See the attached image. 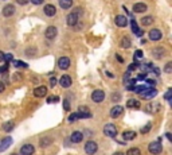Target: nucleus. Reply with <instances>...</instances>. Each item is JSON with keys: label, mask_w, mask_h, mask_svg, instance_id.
<instances>
[{"label": "nucleus", "mask_w": 172, "mask_h": 155, "mask_svg": "<svg viewBox=\"0 0 172 155\" xmlns=\"http://www.w3.org/2000/svg\"><path fill=\"white\" fill-rule=\"evenodd\" d=\"M81 10H78V11H74L71 12V14L67 15L66 18V22L69 26H77L78 25V20H79V15H81Z\"/></svg>", "instance_id": "obj_1"}, {"label": "nucleus", "mask_w": 172, "mask_h": 155, "mask_svg": "<svg viewBox=\"0 0 172 155\" xmlns=\"http://www.w3.org/2000/svg\"><path fill=\"white\" fill-rule=\"evenodd\" d=\"M139 95H140V97L144 98V100H149V98H153L156 95H157V90H156L155 88H145V89L141 90Z\"/></svg>", "instance_id": "obj_2"}, {"label": "nucleus", "mask_w": 172, "mask_h": 155, "mask_svg": "<svg viewBox=\"0 0 172 155\" xmlns=\"http://www.w3.org/2000/svg\"><path fill=\"white\" fill-rule=\"evenodd\" d=\"M148 151L153 155H159L163 151V144H161L160 142H152V143H149V146H148Z\"/></svg>", "instance_id": "obj_3"}, {"label": "nucleus", "mask_w": 172, "mask_h": 155, "mask_svg": "<svg viewBox=\"0 0 172 155\" xmlns=\"http://www.w3.org/2000/svg\"><path fill=\"white\" fill-rule=\"evenodd\" d=\"M97 150H98V144H97L96 142H93V140L86 142V144H85V152L87 155H94L97 152Z\"/></svg>", "instance_id": "obj_4"}, {"label": "nucleus", "mask_w": 172, "mask_h": 155, "mask_svg": "<svg viewBox=\"0 0 172 155\" xmlns=\"http://www.w3.org/2000/svg\"><path fill=\"white\" fill-rule=\"evenodd\" d=\"M104 133L109 138H116L117 135V128H116L114 124H106L104 127Z\"/></svg>", "instance_id": "obj_5"}, {"label": "nucleus", "mask_w": 172, "mask_h": 155, "mask_svg": "<svg viewBox=\"0 0 172 155\" xmlns=\"http://www.w3.org/2000/svg\"><path fill=\"white\" fill-rule=\"evenodd\" d=\"M56 34H58V30H56L55 26H48V27L46 28V31H44V37L47 39H50V41L55 38Z\"/></svg>", "instance_id": "obj_6"}, {"label": "nucleus", "mask_w": 172, "mask_h": 155, "mask_svg": "<svg viewBox=\"0 0 172 155\" xmlns=\"http://www.w3.org/2000/svg\"><path fill=\"white\" fill-rule=\"evenodd\" d=\"M34 151H35V147L30 143H27V144H24V146L20 147V155H32Z\"/></svg>", "instance_id": "obj_7"}, {"label": "nucleus", "mask_w": 172, "mask_h": 155, "mask_svg": "<svg viewBox=\"0 0 172 155\" xmlns=\"http://www.w3.org/2000/svg\"><path fill=\"white\" fill-rule=\"evenodd\" d=\"M105 98V93L102 92V90H94L93 93H91V100L94 101V103H101V101H104Z\"/></svg>", "instance_id": "obj_8"}, {"label": "nucleus", "mask_w": 172, "mask_h": 155, "mask_svg": "<svg viewBox=\"0 0 172 155\" xmlns=\"http://www.w3.org/2000/svg\"><path fill=\"white\" fill-rule=\"evenodd\" d=\"M122 113H124V108L121 105H114L110 109V117H113V119H117V117L121 116Z\"/></svg>", "instance_id": "obj_9"}, {"label": "nucleus", "mask_w": 172, "mask_h": 155, "mask_svg": "<svg viewBox=\"0 0 172 155\" xmlns=\"http://www.w3.org/2000/svg\"><path fill=\"white\" fill-rule=\"evenodd\" d=\"M58 66H59V69H62V70H66V69H69V66H70V58L69 57H61L58 60Z\"/></svg>", "instance_id": "obj_10"}, {"label": "nucleus", "mask_w": 172, "mask_h": 155, "mask_svg": "<svg viewBox=\"0 0 172 155\" xmlns=\"http://www.w3.org/2000/svg\"><path fill=\"white\" fill-rule=\"evenodd\" d=\"M161 37H163V34H161V31L159 30V28H152V30L149 31V39L150 41H160Z\"/></svg>", "instance_id": "obj_11"}, {"label": "nucleus", "mask_w": 172, "mask_h": 155, "mask_svg": "<svg viewBox=\"0 0 172 155\" xmlns=\"http://www.w3.org/2000/svg\"><path fill=\"white\" fill-rule=\"evenodd\" d=\"M11 144H12V138L11 136H5L3 140H0V151H5Z\"/></svg>", "instance_id": "obj_12"}, {"label": "nucleus", "mask_w": 172, "mask_h": 155, "mask_svg": "<svg viewBox=\"0 0 172 155\" xmlns=\"http://www.w3.org/2000/svg\"><path fill=\"white\" fill-rule=\"evenodd\" d=\"M114 23L118 27H125V26L128 25V19H126V16H124V15H117V16L114 18Z\"/></svg>", "instance_id": "obj_13"}, {"label": "nucleus", "mask_w": 172, "mask_h": 155, "mask_svg": "<svg viewBox=\"0 0 172 155\" xmlns=\"http://www.w3.org/2000/svg\"><path fill=\"white\" fill-rule=\"evenodd\" d=\"M83 139V133L79 132V131H74V132L71 133V136H70V140L73 142V143H81Z\"/></svg>", "instance_id": "obj_14"}, {"label": "nucleus", "mask_w": 172, "mask_h": 155, "mask_svg": "<svg viewBox=\"0 0 172 155\" xmlns=\"http://www.w3.org/2000/svg\"><path fill=\"white\" fill-rule=\"evenodd\" d=\"M46 95H47V88L43 86V85L34 89V96H35V97H44Z\"/></svg>", "instance_id": "obj_15"}, {"label": "nucleus", "mask_w": 172, "mask_h": 155, "mask_svg": "<svg viewBox=\"0 0 172 155\" xmlns=\"http://www.w3.org/2000/svg\"><path fill=\"white\" fill-rule=\"evenodd\" d=\"M59 84H61L62 88H69L70 85H71V77L67 76V74H64V76L61 77V80H59Z\"/></svg>", "instance_id": "obj_16"}, {"label": "nucleus", "mask_w": 172, "mask_h": 155, "mask_svg": "<svg viewBox=\"0 0 172 155\" xmlns=\"http://www.w3.org/2000/svg\"><path fill=\"white\" fill-rule=\"evenodd\" d=\"M148 10V6L145 3H136L133 6V11L136 14H141V12H145Z\"/></svg>", "instance_id": "obj_17"}, {"label": "nucleus", "mask_w": 172, "mask_h": 155, "mask_svg": "<svg viewBox=\"0 0 172 155\" xmlns=\"http://www.w3.org/2000/svg\"><path fill=\"white\" fill-rule=\"evenodd\" d=\"M147 112H150V113H157L160 111V104L159 103H152V104H148L147 108H145Z\"/></svg>", "instance_id": "obj_18"}, {"label": "nucleus", "mask_w": 172, "mask_h": 155, "mask_svg": "<svg viewBox=\"0 0 172 155\" xmlns=\"http://www.w3.org/2000/svg\"><path fill=\"white\" fill-rule=\"evenodd\" d=\"M15 14V7L12 6V4H8V6H5L4 8H3V15L7 18L12 16V15Z\"/></svg>", "instance_id": "obj_19"}, {"label": "nucleus", "mask_w": 172, "mask_h": 155, "mask_svg": "<svg viewBox=\"0 0 172 155\" xmlns=\"http://www.w3.org/2000/svg\"><path fill=\"white\" fill-rule=\"evenodd\" d=\"M126 107L130 109H140V101L136 100V98H129L126 101Z\"/></svg>", "instance_id": "obj_20"}, {"label": "nucleus", "mask_w": 172, "mask_h": 155, "mask_svg": "<svg viewBox=\"0 0 172 155\" xmlns=\"http://www.w3.org/2000/svg\"><path fill=\"white\" fill-rule=\"evenodd\" d=\"M130 27H132V31H133V33L136 34L137 37H142L144 31L140 30L139 26H137V23H136V20H134V19H132V20H130Z\"/></svg>", "instance_id": "obj_21"}, {"label": "nucleus", "mask_w": 172, "mask_h": 155, "mask_svg": "<svg viewBox=\"0 0 172 155\" xmlns=\"http://www.w3.org/2000/svg\"><path fill=\"white\" fill-rule=\"evenodd\" d=\"M44 14L47 16H54L56 14V8L53 6V4H46L44 6Z\"/></svg>", "instance_id": "obj_22"}, {"label": "nucleus", "mask_w": 172, "mask_h": 155, "mask_svg": "<svg viewBox=\"0 0 172 155\" xmlns=\"http://www.w3.org/2000/svg\"><path fill=\"white\" fill-rule=\"evenodd\" d=\"M59 7L62 10H69L73 7V0H59Z\"/></svg>", "instance_id": "obj_23"}, {"label": "nucleus", "mask_w": 172, "mask_h": 155, "mask_svg": "<svg viewBox=\"0 0 172 155\" xmlns=\"http://www.w3.org/2000/svg\"><path fill=\"white\" fill-rule=\"evenodd\" d=\"M51 143H53V138L51 136H43V139H40L39 142L40 147H48Z\"/></svg>", "instance_id": "obj_24"}, {"label": "nucleus", "mask_w": 172, "mask_h": 155, "mask_svg": "<svg viewBox=\"0 0 172 155\" xmlns=\"http://www.w3.org/2000/svg\"><path fill=\"white\" fill-rule=\"evenodd\" d=\"M122 138H124V140H133V139L136 138V132H134V131H125V132L122 133Z\"/></svg>", "instance_id": "obj_25"}, {"label": "nucleus", "mask_w": 172, "mask_h": 155, "mask_svg": "<svg viewBox=\"0 0 172 155\" xmlns=\"http://www.w3.org/2000/svg\"><path fill=\"white\" fill-rule=\"evenodd\" d=\"M153 55H155L156 58H161L165 55V51H164L163 47H156V49H153Z\"/></svg>", "instance_id": "obj_26"}, {"label": "nucleus", "mask_w": 172, "mask_h": 155, "mask_svg": "<svg viewBox=\"0 0 172 155\" xmlns=\"http://www.w3.org/2000/svg\"><path fill=\"white\" fill-rule=\"evenodd\" d=\"M130 45H132L130 38H129V37H122V39H121V46H122L124 49H129Z\"/></svg>", "instance_id": "obj_27"}, {"label": "nucleus", "mask_w": 172, "mask_h": 155, "mask_svg": "<svg viewBox=\"0 0 172 155\" xmlns=\"http://www.w3.org/2000/svg\"><path fill=\"white\" fill-rule=\"evenodd\" d=\"M13 127H15V123L13 121H7V123H4L3 124V131H5V132H10V131H12L13 130Z\"/></svg>", "instance_id": "obj_28"}, {"label": "nucleus", "mask_w": 172, "mask_h": 155, "mask_svg": "<svg viewBox=\"0 0 172 155\" xmlns=\"http://www.w3.org/2000/svg\"><path fill=\"white\" fill-rule=\"evenodd\" d=\"M153 23V18L152 16H144L141 18V25L142 26H150Z\"/></svg>", "instance_id": "obj_29"}, {"label": "nucleus", "mask_w": 172, "mask_h": 155, "mask_svg": "<svg viewBox=\"0 0 172 155\" xmlns=\"http://www.w3.org/2000/svg\"><path fill=\"white\" fill-rule=\"evenodd\" d=\"M126 155H141V151L137 147H132V148H129L126 151Z\"/></svg>", "instance_id": "obj_30"}, {"label": "nucleus", "mask_w": 172, "mask_h": 155, "mask_svg": "<svg viewBox=\"0 0 172 155\" xmlns=\"http://www.w3.org/2000/svg\"><path fill=\"white\" fill-rule=\"evenodd\" d=\"M150 128H152V124H150V123H147V124H145L144 127L140 130V132H141V133H147V132H149V131H150Z\"/></svg>", "instance_id": "obj_31"}, {"label": "nucleus", "mask_w": 172, "mask_h": 155, "mask_svg": "<svg viewBox=\"0 0 172 155\" xmlns=\"http://www.w3.org/2000/svg\"><path fill=\"white\" fill-rule=\"evenodd\" d=\"M12 63L16 66V68H27V63L22 62V61H12Z\"/></svg>", "instance_id": "obj_32"}, {"label": "nucleus", "mask_w": 172, "mask_h": 155, "mask_svg": "<svg viewBox=\"0 0 172 155\" xmlns=\"http://www.w3.org/2000/svg\"><path fill=\"white\" fill-rule=\"evenodd\" d=\"M56 101H59V97L58 96H51V97L47 98V103L51 104V103H56Z\"/></svg>", "instance_id": "obj_33"}, {"label": "nucleus", "mask_w": 172, "mask_h": 155, "mask_svg": "<svg viewBox=\"0 0 172 155\" xmlns=\"http://www.w3.org/2000/svg\"><path fill=\"white\" fill-rule=\"evenodd\" d=\"M164 72H165V73H171V72H172V62H168V63H167V65H165V68H164Z\"/></svg>", "instance_id": "obj_34"}, {"label": "nucleus", "mask_w": 172, "mask_h": 155, "mask_svg": "<svg viewBox=\"0 0 172 155\" xmlns=\"http://www.w3.org/2000/svg\"><path fill=\"white\" fill-rule=\"evenodd\" d=\"M3 61H5V62H11V61H13V55L12 54H4V60Z\"/></svg>", "instance_id": "obj_35"}, {"label": "nucleus", "mask_w": 172, "mask_h": 155, "mask_svg": "<svg viewBox=\"0 0 172 155\" xmlns=\"http://www.w3.org/2000/svg\"><path fill=\"white\" fill-rule=\"evenodd\" d=\"M171 97H172V89H168V90H167V93L164 95V98L168 100V101H171Z\"/></svg>", "instance_id": "obj_36"}, {"label": "nucleus", "mask_w": 172, "mask_h": 155, "mask_svg": "<svg viewBox=\"0 0 172 155\" xmlns=\"http://www.w3.org/2000/svg\"><path fill=\"white\" fill-rule=\"evenodd\" d=\"M139 58H142V51H141V50H137V51L134 53V62H136Z\"/></svg>", "instance_id": "obj_37"}, {"label": "nucleus", "mask_w": 172, "mask_h": 155, "mask_svg": "<svg viewBox=\"0 0 172 155\" xmlns=\"http://www.w3.org/2000/svg\"><path fill=\"white\" fill-rule=\"evenodd\" d=\"M75 120H78V115H77V112L75 113H71L69 116V121H75Z\"/></svg>", "instance_id": "obj_38"}, {"label": "nucleus", "mask_w": 172, "mask_h": 155, "mask_svg": "<svg viewBox=\"0 0 172 155\" xmlns=\"http://www.w3.org/2000/svg\"><path fill=\"white\" fill-rule=\"evenodd\" d=\"M7 70H8V65H7V63H5V65H3V66H0V74L5 73Z\"/></svg>", "instance_id": "obj_39"}, {"label": "nucleus", "mask_w": 172, "mask_h": 155, "mask_svg": "<svg viewBox=\"0 0 172 155\" xmlns=\"http://www.w3.org/2000/svg\"><path fill=\"white\" fill-rule=\"evenodd\" d=\"M35 53H36V51H35V49H27L26 54H27V55H28V57H31V55H34V54H35Z\"/></svg>", "instance_id": "obj_40"}, {"label": "nucleus", "mask_w": 172, "mask_h": 155, "mask_svg": "<svg viewBox=\"0 0 172 155\" xmlns=\"http://www.w3.org/2000/svg\"><path fill=\"white\" fill-rule=\"evenodd\" d=\"M156 84V81H155V80H149V78H148L147 80V86H153V85H155Z\"/></svg>", "instance_id": "obj_41"}, {"label": "nucleus", "mask_w": 172, "mask_h": 155, "mask_svg": "<svg viewBox=\"0 0 172 155\" xmlns=\"http://www.w3.org/2000/svg\"><path fill=\"white\" fill-rule=\"evenodd\" d=\"M28 1H30V0H16V3H18V4H22V6H26Z\"/></svg>", "instance_id": "obj_42"}, {"label": "nucleus", "mask_w": 172, "mask_h": 155, "mask_svg": "<svg viewBox=\"0 0 172 155\" xmlns=\"http://www.w3.org/2000/svg\"><path fill=\"white\" fill-rule=\"evenodd\" d=\"M145 77H147V74H145V73H139L137 80H140V81H141V80H145Z\"/></svg>", "instance_id": "obj_43"}, {"label": "nucleus", "mask_w": 172, "mask_h": 155, "mask_svg": "<svg viewBox=\"0 0 172 155\" xmlns=\"http://www.w3.org/2000/svg\"><path fill=\"white\" fill-rule=\"evenodd\" d=\"M30 1H31L32 4H36V6H38V4H42L44 0H30Z\"/></svg>", "instance_id": "obj_44"}, {"label": "nucleus", "mask_w": 172, "mask_h": 155, "mask_svg": "<svg viewBox=\"0 0 172 155\" xmlns=\"http://www.w3.org/2000/svg\"><path fill=\"white\" fill-rule=\"evenodd\" d=\"M112 98H113V101H120L121 96H120V95H113V96H112Z\"/></svg>", "instance_id": "obj_45"}, {"label": "nucleus", "mask_w": 172, "mask_h": 155, "mask_svg": "<svg viewBox=\"0 0 172 155\" xmlns=\"http://www.w3.org/2000/svg\"><path fill=\"white\" fill-rule=\"evenodd\" d=\"M116 60H117L120 63H122V62H124V58L121 57V55H118V54H116Z\"/></svg>", "instance_id": "obj_46"}, {"label": "nucleus", "mask_w": 172, "mask_h": 155, "mask_svg": "<svg viewBox=\"0 0 172 155\" xmlns=\"http://www.w3.org/2000/svg\"><path fill=\"white\" fill-rule=\"evenodd\" d=\"M63 108L66 109V111H69V109H70V104H69V101H64V103H63Z\"/></svg>", "instance_id": "obj_47"}, {"label": "nucleus", "mask_w": 172, "mask_h": 155, "mask_svg": "<svg viewBox=\"0 0 172 155\" xmlns=\"http://www.w3.org/2000/svg\"><path fill=\"white\" fill-rule=\"evenodd\" d=\"M129 77H130V73H129V72H126V73H125V76H124V82H126V81H128V78H129Z\"/></svg>", "instance_id": "obj_48"}, {"label": "nucleus", "mask_w": 172, "mask_h": 155, "mask_svg": "<svg viewBox=\"0 0 172 155\" xmlns=\"http://www.w3.org/2000/svg\"><path fill=\"white\" fill-rule=\"evenodd\" d=\"M50 85H51V86H55V85H56V80H55V77L50 80Z\"/></svg>", "instance_id": "obj_49"}, {"label": "nucleus", "mask_w": 172, "mask_h": 155, "mask_svg": "<svg viewBox=\"0 0 172 155\" xmlns=\"http://www.w3.org/2000/svg\"><path fill=\"white\" fill-rule=\"evenodd\" d=\"M4 84H3V82H0V93H3V92H4Z\"/></svg>", "instance_id": "obj_50"}, {"label": "nucleus", "mask_w": 172, "mask_h": 155, "mask_svg": "<svg viewBox=\"0 0 172 155\" xmlns=\"http://www.w3.org/2000/svg\"><path fill=\"white\" fill-rule=\"evenodd\" d=\"M152 69H153V73H155V74H157V76L160 74V72H159V69H157V68H152Z\"/></svg>", "instance_id": "obj_51"}, {"label": "nucleus", "mask_w": 172, "mask_h": 155, "mask_svg": "<svg viewBox=\"0 0 172 155\" xmlns=\"http://www.w3.org/2000/svg\"><path fill=\"white\" fill-rule=\"evenodd\" d=\"M165 136H167V139H168V140H172V136H171V133H169V132H167Z\"/></svg>", "instance_id": "obj_52"}, {"label": "nucleus", "mask_w": 172, "mask_h": 155, "mask_svg": "<svg viewBox=\"0 0 172 155\" xmlns=\"http://www.w3.org/2000/svg\"><path fill=\"white\" fill-rule=\"evenodd\" d=\"M3 60H4V53H3V51H0V62H1Z\"/></svg>", "instance_id": "obj_53"}, {"label": "nucleus", "mask_w": 172, "mask_h": 155, "mask_svg": "<svg viewBox=\"0 0 172 155\" xmlns=\"http://www.w3.org/2000/svg\"><path fill=\"white\" fill-rule=\"evenodd\" d=\"M113 155H124V152H121V151H117V152H114Z\"/></svg>", "instance_id": "obj_54"}, {"label": "nucleus", "mask_w": 172, "mask_h": 155, "mask_svg": "<svg viewBox=\"0 0 172 155\" xmlns=\"http://www.w3.org/2000/svg\"><path fill=\"white\" fill-rule=\"evenodd\" d=\"M12 155H19V154H12Z\"/></svg>", "instance_id": "obj_55"}]
</instances>
